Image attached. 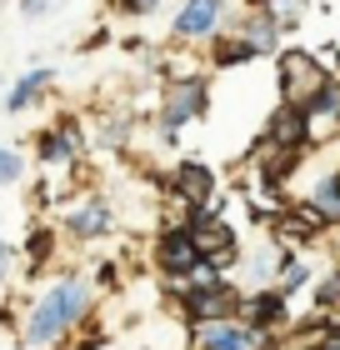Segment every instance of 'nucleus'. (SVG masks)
I'll return each mask as SVG.
<instances>
[{
	"label": "nucleus",
	"mask_w": 340,
	"mask_h": 350,
	"mask_svg": "<svg viewBox=\"0 0 340 350\" xmlns=\"http://www.w3.org/2000/svg\"><path fill=\"white\" fill-rule=\"evenodd\" d=\"M305 116H311V131H315V146L326 135H340V75L330 70L326 85H320L311 100H305Z\"/></svg>",
	"instance_id": "16"
},
{
	"label": "nucleus",
	"mask_w": 340,
	"mask_h": 350,
	"mask_svg": "<svg viewBox=\"0 0 340 350\" xmlns=\"http://www.w3.org/2000/svg\"><path fill=\"white\" fill-rule=\"evenodd\" d=\"M60 241L70 245H101L120 230V205L105 196V190H80L60 205Z\"/></svg>",
	"instance_id": "3"
},
{
	"label": "nucleus",
	"mask_w": 340,
	"mask_h": 350,
	"mask_svg": "<svg viewBox=\"0 0 340 350\" xmlns=\"http://www.w3.org/2000/svg\"><path fill=\"white\" fill-rule=\"evenodd\" d=\"M200 265V241H196V230L185 226L181 215H160V226L151 235V270L160 280H170V285H185L190 280V270Z\"/></svg>",
	"instance_id": "5"
},
{
	"label": "nucleus",
	"mask_w": 340,
	"mask_h": 350,
	"mask_svg": "<svg viewBox=\"0 0 340 350\" xmlns=\"http://www.w3.org/2000/svg\"><path fill=\"white\" fill-rule=\"evenodd\" d=\"M255 60H265L255 45H246L240 36H231V30H220L215 40L205 45V70L220 75V70H240V66H255Z\"/></svg>",
	"instance_id": "18"
},
{
	"label": "nucleus",
	"mask_w": 340,
	"mask_h": 350,
	"mask_svg": "<svg viewBox=\"0 0 340 350\" xmlns=\"http://www.w3.org/2000/svg\"><path fill=\"white\" fill-rule=\"evenodd\" d=\"M225 30H231V36H240L246 45H255V51H261L265 60L285 45L280 25H275L265 10H250V5H231V15H225Z\"/></svg>",
	"instance_id": "14"
},
{
	"label": "nucleus",
	"mask_w": 340,
	"mask_h": 350,
	"mask_svg": "<svg viewBox=\"0 0 340 350\" xmlns=\"http://www.w3.org/2000/svg\"><path fill=\"white\" fill-rule=\"evenodd\" d=\"M166 196L181 205V211H210L220 196V170L205 161V155H175L170 175H166Z\"/></svg>",
	"instance_id": "8"
},
{
	"label": "nucleus",
	"mask_w": 340,
	"mask_h": 350,
	"mask_svg": "<svg viewBox=\"0 0 340 350\" xmlns=\"http://www.w3.org/2000/svg\"><path fill=\"white\" fill-rule=\"evenodd\" d=\"M246 5H250V10H265L270 21L280 25V36H285V40L296 36L300 21L311 15V0H246Z\"/></svg>",
	"instance_id": "20"
},
{
	"label": "nucleus",
	"mask_w": 340,
	"mask_h": 350,
	"mask_svg": "<svg viewBox=\"0 0 340 350\" xmlns=\"http://www.w3.org/2000/svg\"><path fill=\"white\" fill-rule=\"evenodd\" d=\"M86 131H90V146L95 150H116V155H125V150H131V140H135L131 116H95V120H86Z\"/></svg>",
	"instance_id": "19"
},
{
	"label": "nucleus",
	"mask_w": 340,
	"mask_h": 350,
	"mask_svg": "<svg viewBox=\"0 0 340 350\" xmlns=\"http://www.w3.org/2000/svg\"><path fill=\"white\" fill-rule=\"evenodd\" d=\"M15 250H21V260H25L30 275H40V270H45V265H55V256H60V230L51 226V220H30L25 241L15 245Z\"/></svg>",
	"instance_id": "17"
},
{
	"label": "nucleus",
	"mask_w": 340,
	"mask_h": 350,
	"mask_svg": "<svg viewBox=\"0 0 340 350\" xmlns=\"http://www.w3.org/2000/svg\"><path fill=\"white\" fill-rule=\"evenodd\" d=\"M261 146L311 155V150H315V131H311V116H305V105L275 100V105H270V116L261 120Z\"/></svg>",
	"instance_id": "10"
},
{
	"label": "nucleus",
	"mask_w": 340,
	"mask_h": 350,
	"mask_svg": "<svg viewBox=\"0 0 340 350\" xmlns=\"http://www.w3.org/2000/svg\"><path fill=\"white\" fill-rule=\"evenodd\" d=\"M330 180H335V185H340V155H335V165H330Z\"/></svg>",
	"instance_id": "30"
},
{
	"label": "nucleus",
	"mask_w": 340,
	"mask_h": 350,
	"mask_svg": "<svg viewBox=\"0 0 340 350\" xmlns=\"http://www.w3.org/2000/svg\"><path fill=\"white\" fill-rule=\"evenodd\" d=\"M196 241H200V256L215 265L220 275H235V265H240V256H246V245H240V230L231 226V220L210 211L205 226H196Z\"/></svg>",
	"instance_id": "13"
},
{
	"label": "nucleus",
	"mask_w": 340,
	"mask_h": 350,
	"mask_svg": "<svg viewBox=\"0 0 340 350\" xmlns=\"http://www.w3.org/2000/svg\"><path fill=\"white\" fill-rule=\"evenodd\" d=\"M305 300H311V310H340V265L315 270V280H311V291H305Z\"/></svg>",
	"instance_id": "23"
},
{
	"label": "nucleus",
	"mask_w": 340,
	"mask_h": 350,
	"mask_svg": "<svg viewBox=\"0 0 340 350\" xmlns=\"http://www.w3.org/2000/svg\"><path fill=\"white\" fill-rule=\"evenodd\" d=\"M90 285H95V291H120V260H101V265H95L90 270Z\"/></svg>",
	"instance_id": "27"
},
{
	"label": "nucleus",
	"mask_w": 340,
	"mask_h": 350,
	"mask_svg": "<svg viewBox=\"0 0 340 350\" xmlns=\"http://www.w3.org/2000/svg\"><path fill=\"white\" fill-rule=\"evenodd\" d=\"M5 5H10V0H0V10H5Z\"/></svg>",
	"instance_id": "32"
},
{
	"label": "nucleus",
	"mask_w": 340,
	"mask_h": 350,
	"mask_svg": "<svg viewBox=\"0 0 340 350\" xmlns=\"http://www.w3.org/2000/svg\"><path fill=\"white\" fill-rule=\"evenodd\" d=\"M90 155H95V146H90L86 116H75V110H60L51 125H40V131L30 135V170H40V175L75 170V165H86Z\"/></svg>",
	"instance_id": "2"
},
{
	"label": "nucleus",
	"mask_w": 340,
	"mask_h": 350,
	"mask_svg": "<svg viewBox=\"0 0 340 350\" xmlns=\"http://www.w3.org/2000/svg\"><path fill=\"white\" fill-rule=\"evenodd\" d=\"M105 40H110V25H95V30H90V36H86V40H80V51H101V45H105Z\"/></svg>",
	"instance_id": "29"
},
{
	"label": "nucleus",
	"mask_w": 340,
	"mask_h": 350,
	"mask_svg": "<svg viewBox=\"0 0 340 350\" xmlns=\"http://www.w3.org/2000/svg\"><path fill=\"white\" fill-rule=\"evenodd\" d=\"M315 270H320V265H315L311 256H296L290 265H280V275H275V291L290 295V300L305 295V291H311V280H315Z\"/></svg>",
	"instance_id": "22"
},
{
	"label": "nucleus",
	"mask_w": 340,
	"mask_h": 350,
	"mask_svg": "<svg viewBox=\"0 0 340 350\" xmlns=\"http://www.w3.org/2000/svg\"><path fill=\"white\" fill-rule=\"evenodd\" d=\"M30 180V155L21 146H0V190H15Z\"/></svg>",
	"instance_id": "24"
},
{
	"label": "nucleus",
	"mask_w": 340,
	"mask_h": 350,
	"mask_svg": "<svg viewBox=\"0 0 340 350\" xmlns=\"http://www.w3.org/2000/svg\"><path fill=\"white\" fill-rule=\"evenodd\" d=\"M175 306H181V321L196 330V325H210V321H231V315L240 310V280L235 275H220L210 285H170Z\"/></svg>",
	"instance_id": "7"
},
{
	"label": "nucleus",
	"mask_w": 340,
	"mask_h": 350,
	"mask_svg": "<svg viewBox=\"0 0 340 350\" xmlns=\"http://www.w3.org/2000/svg\"><path fill=\"white\" fill-rule=\"evenodd\" d=\"M15 265H21V250L10 245V235H5V226H0V291L10 285V275H15Z\"/></svg>",
	"instance_id": "28"
},
{
	"label": "nucleus",
	"mask_w": 340,
	"mask_h": 350,
	"mask_svg": "<svg viewBox=\"0 0 340 350\" xmlns=\"http://www.w3.org/2000/svg\"><path fill=\"white\" fill-rule=\"evenodd\" d=\"M55 81H60V70H55V66H40V60H30V66L15 75V81H5V90H0V110H5L10 120L36 116V110L51 105Z\"/></svg>",
	"instance_id": "9"
},
{
	"label": "nucleus",
	"mask_w": 340,
	"mask_h": 350,
	"mask_svg": "<svg viewBox=\"0 0 340 350\" xmlns=\"http://www.w3.org/2000/svg\"><path fill=\"white\" fill-rule=\"evenodd\" d=\"M235 315H240L246 325L265 330V336H280V340H285V330L296 325V300L280 295L275 285H255V291L240 295V310H235Z\"/></svg>",
	"instance_id": "12"
},
{
	"label": "nucleus",
	"mask_w": 340,
	"mask_h": 350,
	"mask_svg": "<svg viewBox=\"0 0 340 350\" xmlns=\"http://www.w3.org/2000/svg\"><path fill=\"white\" fill-rule=\"evenodd\" d=\"M235 0H175L170 25H166V45L170 51H205L210 40L225 30Z\"/></svg>",
	"instance_id": "6"
},
{
	"label": "nucleus",
	"mask_w": 340,
	"mask_h": 350,
	"mask_svg": "<svg viewBox=\"0 0 340 350\" xmlns=\"http://www.w3.org/2000/svg\"><path fill=\"white\" fill-rule=\"evenodd\" d=\"M190 345H196V350H280L285 340H280V336H265V330H255V325H246L240 315H231V321L196 325V330H190Z\"/></svg>",
	"instance_id": "11"
},
{
	"label": "nucleus",
	"mask_w": 340,
	"mask_h": 350,
	"mask_svg": "<svg viewBox=\"0 0 340 350\" xmlns=\"http://www.w3.org/2000/svg\"><path fill=\"white\" fill-rule=\"evenodd\" d=\"M10 5H15V15H21L25 25H40L45 15H55L60 0H10Z\"/></svg>",
	"instance_id": "26"
},
{
	"label": "nucleus",
	"mask_w": 340,
	"mask_h": 350,
	"mask_svg": "<svg viewBox=\"0 0 340 350\" xmlns=\"http://www.w3.org/2000/svg\"><path fill=\"white\" fill-rule=\"evenodd\" d=\"M296 205H300V211L311 215L326 235L340 230V185L330 180V170H315L311 180H305V190L296 196Z\"/></svg>",
	"instance_id": "15"
},
{
	"label": "nucleus",
	"mask_w": 340,
	"mask_h": 350,
	"mask_svg": "<svg viewBox=\"0 0 340 350\" xmlns=\"http://www.w3.org/2000/svg\"><path fill=\"white\" fill-rule=\"evenodd\" d=\"M0 90H5V70H0Z\"/></svg>",
	"instance_id": "31"
},
{
	"label": "nucleus",
	"mask_w": 340,
	"mask_h": 350,
	"mask_svg": "<svg viewBox=\"0 0 340 350\" xmlns=\"http://www.w3.org/2000/svg\"><path fill=\"white\" fill-rule=\"evenodd\" d=\"M166 5L170 0H105V10L116 15V21H155Z\"/></svg>",
	"instance_id": "25"
},
{
	"label": "nucleus",
	"mask_w": 340,
	"mask_h": 350,
	"mask_svg": "<svg viewBox=\"0 0 340 350\" xmlns=\"http://www.w3.org/2000/svg\"><path fill=\"white\" fill-rule=\"evenodd\" d=\"M240 265H246V285L255 291V285H275V270H280V245L265 241L255 245L250 256H240Z\"/></svg>",
	"instance_id": "21"
},
{
	"label": "nucleus",
	"mask_w": 340,
	"mask_h": 350,
	"mask_svg": "<svg viewBox=\"0 0 340 350\" xmlns=\"http://www.w3.org/2000/svg\"><path fill=\"white\" fill-rule=\"evenodd\" d=\"M270 66H275V100H290V105H305L330 75L326 55L315 45H290V40L270 55Z\"/></svg>",
	"instance_id": "4"
},
{
	"label": "nucleus",
	"mask_w": 340,
	"mask_h": 350,
	"mask_svg": "<svg viewBox=\"0 0 340 350\" xmlns=\"http://www.w3.org/2000/svg\"><path fill=\"white\" fill-rule=\"evenodd\" d=\"M95 285L86 270H60L30 295V306L21 310V345L25 350H60L80 325L95 315Z\"/></svg>",
	"instance_id": "1"
}]
</instances>
